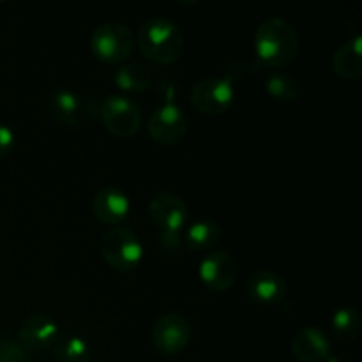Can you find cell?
Listing matches in <instances>:
<instances>
[{
    "mask_svg": "<svg viewBox=\"0 0 362 362\" xmlns=\"http://www.w3.org/2000/svg\"><path fill=\"white\" fill-rule=\"evenodd\" d=\"M148 136L158 145H177L186 138L189 131V119L180 106L166 103L152 112L147 124Z\"/></svg>",
    "mask_w": 362,
    "mask_h": 362,
    "instance_id": "8",
    "label": "cell"
},
{
    "mask_svg": "<svg viewBox=\"0 0 362 362\" xmlns=\"http://www.w3.org/2000/svg\"><path fill=\"white\" fill-rule=\"evenodd\" d=\"M198 276L209 292L221 293L232 288L237 279V262L228 251H211L198 267Z\"/></svg>",
    "mask_w": 362,
    "mask_h": 362,
    "instance_id": "10",
    "label": "cell"
},
{
    "mask_svg": "<svg viewBox=\"0 0 362 362\" xmlns=\"http://www.w3.org/2000/svg\"><path fill=\"white\" fill-rule=\"evenodd\" d=\"M148 218L161 232L179 233L189 219V209L179 194L159 191L148 202Z\"/></svg>",
    "mask_w": 362,
    "mask_h": 362,
    "instance_id": "9",
    "label": "cell"
},
{
    "mask_svg": "<svg viewBox=\"0 0 362 362\" xmlns=\"http://www.w3.org/2000/svg\"><path fill=\"white\" fill-rule=\"evenodd\" d=\"M235 101V87L230 78L209 76L197 81L191 88L189 103L198 113L218 117L228 112Z\"/></svg>",
    "mask_w": 362,
    "mask_h": 362,
    "instance_id": "5",
    "label": "cell"
},
{
    "mask_svg": "<svg viewBox=\"0 0 362 362\" xmlns=\"http://www.w3.org/2000/svg\"><path fill=\"white\" fill-rule=\"evenodd\" d=\"M16 145V134L7 124L0 122V158H6Z\"/></svg>",
    "mask_w": 362,
    "mask_h": 362,
    "instance_id": "23",
    "label": "cell"
},
{
    "mask_svg": "<svg viewBox=\"0 0 362 362\" xmlns=\"http://www.w3.org/2000/svg\"><path fill=\"white\" fill-rule=\"evenodd\" d=\"M324 362H352V359L346 356H343V354H331V356H329Z\"/></svg>",
    "mask_w": 362,
    "mask_h": 362,
    "instance_id": "24",
    "label": "cell"
},
{
    "mask_svg": "<svg viewBox=\"0 0 362 362\" xmlns=\"http://www.w3.org/2000/svg\"><path fill=\"white\" fill-rule=\"evenodd\" d=\"M331 327L338 343H352L361 334L362 318L357 308L341 306L332 313Z\"/></svg>",
    "mask_w": 362,
    "mask_h": 362,
    "instance_id": "19",
    "label": "cell"
},
{
    "mask_svg": "<svg viewBox=\"0 0 362 362\" xmlns=\"http://www.w3.org/2000/svg\"><path fill=\"white\" fill-rule=\"evenodd\" d=\"M288 293L285 278L272 269H258L250 276L246 283V296L253 303L274 306L281 304Z\"/></svg>",
    "mask_w": 362,
    "mask_h": 362,
    "instance_id": "12",
    "label": "cell"
},
{
    "mask_svg": "<svg viewBox=\"0 0 362 362\" xmlns=\"http://www.w3.org/2000/svg\"><path fill=\"white\" fill-rule=\"evenodd\" d=\"M223 239V228L219 223L211 219H200V221L191 223L187 228L184 244L189 251H207L218 246Z\"/></svg>",
    "mask_w": 362,
    "mask_h": 362,
    "instance_id": "17",
    "label": "cell"
},
{
    "mask_svg": "<svg viewBox=\"0 0 362 362\" xmlns=\"http://www.w3.org/2000/svg\"><path fill=\"white\" fill-rule=\"evenodd\" d=\"M253 46L255 55L264 66L283 69L299 55L300 39L290 21L283 18H269L258 25Z\"/></svg>",
    "mask_w": 362,
    "mask_h": 362,
    "instance_id": "1",
    "label": "cell"
},
{
    "mask_svg": "<svg viewBox=\"0 0 362 362\" xmlns=\"http://www.w3.org/2000/svg\"><path fill=\"white\" fill-rule=\"evenodd\" d=\"M134 34L127 25L106 21L98 25L90 35V52L99 62L117 66L124 64L134 52Z\"/></svg>",
    "mask_w": 362,
    "mask_h": 362,
    "instance_id": "4",
    "label": "cell"
},
{
    "mask_svg": "<svg viewBox=\"0 0 362 362\" xmlns=\"http://www.w3.org/2000/svg\"><path fill=\"white\" fill-rule=\"evenodd\" d=\"M191 336H193L191 322L184 315L172 311V313L161 315L154 322L151 331V341L156 352L166 357H173L184 352V349L189 345Z\"/></svg>",
    "mask_w": 362,
    "mask_h": 362,
    "instance_id": "7",
    "label": "cell"
},
{
    "mask_svg": "<svg viewBox=\"0 0 362 362\" xmlns=\"http://www.w3.org/2000/svg\"><path fill=\"white\" fill-rule=\"evenodd\" d=\"M101 257L113 271L129 274L140 267L144 260V246L140 239L124 226H112L101 237Z\"/></svg>",
    "mask_w": 362,
    "mask_h": 362,
    "instance_id": "3",
    "label": "cell"
},
{
    "mask_svg": "<svg viewBox=\"0 0 362 362\" xmlns=\"http://www.w3.org/2000/svg\"><path fill=\"white\" fill-rule=\"evenodd\" d=\"M99 119L110 134L117 138H133L141 127V110L133 99L112 94L103 99Z\"/></svg>",
    "mask_w": 362,
    "mask_h": 362,
    "instance_id": "6",
    "label": "cell"
},
{
    "mask_svg": "<svg viewBox=\"0 0 362 362\" xmlns=\"http://www.w3.org/2000/svg\"><path fill=\"white\" fill-rule=\"evenodd\" d=\"M0 362H32L30 354L7 334H0Z\"/></svg>",
    "mask_w": 362,
    "mask_h": 362,
    "instance_id": "22",
    "label": "cell"
},
{
    "mask_svg": "<svg viewBox=\"0 0 362 362\" xmlns=\"http://www.w3.org/2000/svg\"><path fill=\"white\" fill-rule=\"evenodd\" d=\"M57 362H90L92 350L88 343L80 336H67L59 339L55 345Z\"/></svg>",
    "mask_w": 362,
    "mask_h": 362,
    "instance_id": "21",
    "label": "cell"
},
{
    "mask_svg": "<svg viewBox=\"0 0 362 362\" xmlns=\"http://www.w3.org/2000/svg\"><path fill=\"white\" fill-rule=\"evenodd\" d=\"M290 352L299 362H324L332 354V343L324 331L308 325L293 334Z\"/></svg>",
    "mask_w": 362,
    "mask_h": 362,
    "instance_id": "14",
    "label": "cell"
},
{
    "mask_svg": "<svg viewBox=\"0 0 362 362\" xmlns=\"http://www.w3.org/2000/svg\"><path fill=\"white\" fill-rule=\"evenodd\" d=\"M265 90L274 101L296 103L303 94V85L293 74L285 71H272L265 78Z\"/></svg>",
    "mask_w": 362,
    "mask_h": 362,
    "instance_id": "20",
    "label": "cell"
},
{
    "mask_svg": "<svg viewBox=\"0 0 362 362\" xmlns=\"http://www.w3.org/2000/svg\"><path fill=\"white\" fill-rule=\"evenodd\" d=\"M49 117L64 127H76L80 124L81 103L71 90H57L48 101Z\"/></svg>",
    "mask_w": 362,
    "mask_h": 362,
    "instance_id": "16",
    "label": "cell"
},
{
    "mask_svg": "<svg viewBox=\"0 0 362 362\" xmlns=\"http://www.w3.org/2000/svg\"><path fill=\"white\" fill-rule=\"evenodd\" d=\"M92 214L106 226H119L131 211L129 197L119 187H103L92 198Z\"/></svg>",
    "mask_w": 362,
    "mask_h": 362,
    "instance_id": "13",
    "label": "cell"
},
{
    "mask_svg": "<svg viewBox=\"0 0 362 362\" xmlns=\"http://www.w3.org/2000/svg\"><path fill=\"white\" fill-rule=\"evenodd\" d=\"M60 329L52 317L42 313L30 315L25 318L18 329V343L28 354H39L57 345Z\"/></svg>",
    "mask_w": 362,
    "mask_h": 362,
    "instance_id": "11",
    "label": "cell"
},
{
    "mask_svg": "<svg viewBox=\"0 0 362 362\" xmlns=\"http://www.w3.org/2000/svg\"><path fill=\"white\" fill-rule=\"evenodd\" d=\"M138 49L158 66H172L184 53V34L175 21L163 16L145 20L134 35Z\"/></svg>",
    "mask_w": 362,
    "mask_h": 362,
    "instance_id": "2",
    "label": "cell"
},
{
    "mask_svg": "<svg viewBox=\"0 0 362 362\" xmlns=\"http://www.w3.org/2000/svg\"><path fill=\"white\" fill-rule=\"evenodd\" d=\"M332 71L345 81H357L362 78V37L354 35L346 39L332 55Z\"/></svg>",
    "mask_w": 362,
    "mask_h": 362,
    "instance_id": "15",
    "label": "cell"
},
{
    "mask_svg": "<svg viewBox=\"0 0 362 362\" xmlns=\"http://www.w3.org/2000/svg\"><path fill=\"white\" fill-rule=\"evenodd\" d=\"M117 88L127 94H141L147 92L152 85V74L145 66L136 62L122 64L113 74Z\"/></svg>",
    "mask_w": 362,
    "mask_h": 362,
    "instance_id": "18",
    "label": "cell"
}]
</instances>
